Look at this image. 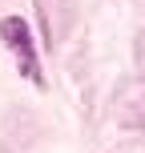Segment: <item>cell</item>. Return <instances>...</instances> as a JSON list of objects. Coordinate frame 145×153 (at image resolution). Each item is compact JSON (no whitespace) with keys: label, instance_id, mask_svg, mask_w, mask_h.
Segmentation results:
<instances>
[{"label":"cell","instance_id":"cell-1","mask_svg":"<svg viewBox=\"0 0 145 153\" xmlns=\"http://www.w3.org/2000/svg\"><path fill=\"white\" fill-rule=\"evenodd\" d=\"M0 36H4V45L16 53V61H20V73L28 76L32 85H40V69H36V53H32V36H28V24L20 20V16H8L4 24H0Z\"/></svg>","mask_w":145,"mask_h":153}]
</instances>
